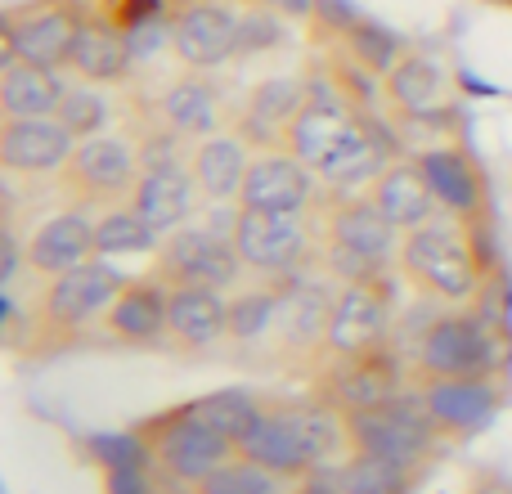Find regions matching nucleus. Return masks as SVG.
<instances>
[{
    "instance_id": "f257e3e1",
    "label": "nucleus",
    "mask_w": 512,
    "mask_h": 494,
    "mask_svg": "<svg viewBox=\"0 0 512 494\" xmlns=\"http://www.w3.org/2000/svg\"><path fill=\"white\" fill-rule=\"evenodd\" d=\"M396 270L405 274V283H414L423 297L441 306H477L486 292V252H481L477 225L441 216L405 234Z\"/></svg>"
},
{
    "instance_id": "f03ea898",
    "label": "nucleus",
    "mask_w": 512,
    "mask_h": 494,
    "mask_svg": "<svg viewBox=\"0 0 512 494\" xmlns=\"http://www.w3.org/2000/svg\"><path fill=\"white\" fill-rule=\"evenodd\" d=\"M400 239L405 234L378 212L369 194H337L319 216V256L324 270L342 283L387 279L400 261Z\"/></svg>"
},
{
    "instance_id": "7ed1b4c3",
    "label": "nucleus",
    "mask_w": 512,
    "mask_h": 494,
    "mask_svg": "<svg viewBox=\"0 0 512 494\" xmlns=\"http://www.w3.org/2000/svg\"><path fill=\"white\" fill-rule=\"evenodd\" d=\"M144 176V158L126 131H104L77 140L68 167L59 171V189L68 207H86V212H108V207L131 203L135 185Z\"/></svg>"
},
{
    "instance_id": "20e7f679",
    "label": "nucleus",
    "mask_w": 512,
    "mask_h": 494,
    "mask_svg": "<svg viewBox=\"0 0 512 494\" xmlns=\"http://www.w3.org/2000/svg\"><path fill=\"white\" fill-rule=\"evenodd\" d=\"M135 432H140L144 450L158 463L162 477L180 481V486H189V490L212 477L221 463L239 459V445H234L230 436H221L216 427H207L189 405L144 418V423H135Z\"/></svg>"
},
{
    "instance_id": "39448f33",
    "label": "nucleus",
    "mask_w": 512,
    "mask_h": 494,
    "mask_svg": "<svg viewBox=\"0 0 512 494\" xmlns=\"http://www.w3.org/2000/svg\"><path fill=\"white\" fill-rule=\"evenodd\" d=\"M499 333L477 306H450L418 337V382L423 378H495Z\"/></svg>"
},
{
    "instance_id": "423d86ee",
    "label": "nucleus",
    "mask_w": 512,
    "mask_h": 494,
    "mask_svg": "<svg viewBox=\"0 0 512 494\" xmlns=\"http://www.w3.org/2000/svg\"><path fill=\"white\" fill-rule=\"evenodd\" d=\"M230 239L239 247L243 270L265 279H292L319 252V216H274V212H234Z\"/></svg>"
},
{
    "instance_id": "0eeeda50",
    "label": "nucleus",
    "mask_w": 512,
    "mask_h": 494,
    "mask_svg": "<svg viewBox=\"0 0 512 494\" xmlns=\"http://www.w3.org/2000/svg\"><path fill=\"white\" fill-rule=\"evenodd\" d=\"M126 288V274L113 261L95 256V261L77 265V270L45 279V292L32 310V333L36 337H72L86 324H95L99 315H108V306L117 301V292Z\"/></svg>"
},
{
    "instance_id": "6e6552de",
    "label": "nucleus",
    "mask_w": 512,
    "mask_h": 494,
    "mask_svg": "<svg viewBox=\"0 0 512 494\" xmlns=\"http://www.w3.org/2000/svg\"><path fill=\"white\" fill-rule=\"evenodd\" d=\"M81 23H86V0H18L0 18V50L5 59L63 72Z\"/></svg>"
},
{
    "instance_id": "1a4fd4ad",
    "label": "nucleus",
    "mask_w": 512,
    "mask_h": 494,
    "mask_svg": "<svg viewBox=\"0 0 512 494\" xmlns=\"http://www.w3.org/2000/svg\"><path fill=\"white\" fill-rule=\"evenodd\" d=\"M153 279H162L167 288L194 283V288L230 292L243 279V261L230 234H216L207 225H185V230L167 234L153 252Z\"/></svg>"
},
{
    "instance_id": "9d476101",
    "label": "nucleus",
    "mask_w": 512,
    "mask_h": 494,
    "mask_svg": "<svg viewBox=\"0 0 512 494\" xmlns=\"http://www.w3.org/2000/svg\"><path fill=\"white\" fill-rule=\"evenodd\" d=\"M243 5L239 0H189L171 18V59L185 72H216L239 59Z\"/></svg>"
},
{
    "instance_id": "9b49d317",
    "label": "nucleus",
    "mask_w": 512,
    "mask_h": 494,
    "mask_svg": "<svg viewBox=\"0 0 512 494\" xmlns=\"http://www.w3.org/2000/svg\"><path fill=\"white\" fill-rule=\"evenodd\" d=\"M351 427V454H373V459L400 463V468H423L436 450V423L423 414V405H382L369 414H346Z\"/></svg>"
},
{
    "instance_id": "f8f14e48",
    "label": "nucleus",
    "mask_w": 512,
    "mask_h": 494,
    "mask_svg": "<svg viewBox=\"0 0 512 494\" xmlns=\"http://www.w3.org/2000/svg\"><path fill=\"white\" fill-rule=\"evenodd\" d=\"M378 99L409 126H441L454 117L450 72L418 45H405V54L391 63V72L378 81Z\"/></svg>"
},
{
    "instance_id": "ddd939ff",
    "label": "nucleus",
    "mask_w": 512,
    "mask_h": 494,
    "mask_svg": "<svg viewBox=\"0 0 512 494\" xmlns=\"http://www.w3.org/2000/svg\"><path fill=\"white\" fill-rule=\"evenodd\" d=\"M391 346V288L387 279L373 283H342L333 297L324 355L328 360H355Z\"/></svg>"
},
{
    "instance_id": "4468645a",
    "label": "nucleus",
    "mask_w": 512,
    "mask_h": 494,
    "mask_svg": "<svg viewBox=\"0 0 512 494\" xmlns=\"http://www.w3.org/2000/svg\"><path fill=\"white\" fill-rule=\"evenodd\" d=\"M306 81H310V95H306V104H301L297 122L288 126V140H283V149L315 171L319 162H324L328 153H333L337 144H342L346 135L355 131V122L364 117V108L355 104V99L346 95V90L337 86L333 77H328V81L306 77Z\"/></svg>"
},
{
    "instance_id": "2eb2a0df",
    "label": "nucleus",
    "mask_w": 512,
    "mask_h": 494,
    "mask_svg": "<svg viewBox=\"0 0 512 494\" xmlns=\"http://www.w3.org/2000/svg\"><path fill=\"white\" fill-rule=\"evenodd\" d=\"M423 167L427 185H432L441 216L463 225H481L490 212V180L481 171V162L472 158L463 144H432V149L414 153Z\"/></svg>"
},
{
    "instance_id": "dca6fc26",
    "label": "nucleus",
    "mask_w": 512,
    "mask_h": 494,
    "mask_svg": "<svg viewBox=\"0 0 512 494\" xmlns=\"http://www.w3.org/2000/svg\"><path fill=\"white\" fill-rule=\"evenodd\" d=\"M319 176L297 162L288 149H261L248 167V180L239 189V212H274V216H301L315 207Z\"/></svg>"
},
{
    "instance_id": "f3484780",
    "label": "nucleus",
    "mask_w": 512,
    "mask_h": 494,
    "mask_svg": "<svg viewBox=\"0 0 512 494\" xmlns=\"http://www.w3.org/2000/svg\"><path fill=\"white\" fill-rule=\"evenodd\" d=\"M306 95H310V81L297 77V72H274V77H261L248 95H243V104L234 108L230 126L252 144L256 153L261 149H283L288 126L297 122Z\"/></svg>"
},
{
    "instance_id": "a211bd4d",
    "label": "nucleus",
    "mask_w": 512,
    "mask_h": 494,
    "mask_svg": "<svg viewBox=\"0 0 512 494\" xmlns=\"http://www.w3.org/2000/svg\"><path fill=\"white\" fill-rule=\"evenodd\" d=\"M153 113L180 135V140L198 144L207 135L225 131L234 122V108H225V90L216 86L212 72H185L180 68L158 95L149 99Z\"/></svg>"
},
{
    "instance_id": "6ab92c4d",
    "label": "nucleus",
    "mask_w": 512,
    "mask_h": 494,
    "mask_svg": "<svg viewBox=\"0 0 512 494\" xmlns=\"http://www.w3.org/2000/svg\"><path fill=\"white\" fill-rule=\"evenodd\" d=\"M72 149L77 135L59 117H0V167L9 176H59Z\"/></svg>"
},
{
    "instance_id": "aec40b11",
    "label": "nucleus",
    "mask_w": 512,
    "mask_h": 494,
    "mask_svg": "<svg viewBox=\"0 0 512 494\" xmlns=\"http://www.w3.org/2000/svg\"><path fill=\"white\" fill-rule=\"evenodd\" d=\"M400 391H405V369L391 355V346L373 355H355V360H333L324 378V400L342 414H369V409L396 405Z\"/></svg>"
},
{
    "instance_id": "412c9836",
    "label": "nucleus",
    "mask_w": 512,
    "mask_h": 494,
    "mask_svg": "<svg viewBox=\"0 0 512 494\" xmlns=\"http://www.w3.org/2000/svg\"><path fill=\"white\" fill-rule=\"evenodd\" d=\"M418 405L441 436H472L490 427L504 396H499L495 378H423Z\"/></svg>"
},
{
    "instance_id": "4be33fe9",
    "label": "nucleus",
    "mask_w": 512,
    "mask_h": 494,
    "mask_svg": "<svg viewBox=\"0 0 512 494\" xmlns=\"http://www.w3.org/2000/svg\"><path fill=\"white\" fill-rule=\"evenodd\" d=\"M95 256V221L86 216V207H63V212L45 216L23 239V265L41 279H59V274L77 270Z\"/></svg>"
},
{
    "instance_id": "5701e85b",
    "label": "nucleus",
    "mask_w": 512,
    "mask_h": 494,
    "mask_svg": "<svg viewBox=\"0 0 512 494\" xmlns=\"http://www.w3.org/2000/svg\"><path fill=\"white\" fill-rule=\"evenodd\" d=\"M68 72L72 81H86V86H104V90H117L135 77V54H131V41L117 32L108 18H99L95 9L86 5V23H81L77 41H72V54H68Z\"/></svg>"
},
{
    "instance_id": "b1692460",
    "label": "nucleus",
    "mask_w": 512,
    "mask_h": 494,
    "mask_svg": "<svg viewBox=\"0 0 512 494\" xmlns=\"http://www.w3.org/2000/svg\"><path fill=\"white\" fill-rule=\"evenodd\" d=\"M198 185H194V171H189V162H167V167H144L140 185H135L131 194V207L144 216V225H149L158 239H167V234L185 230L189 221H194V207H198Z\"/></svg>"
},
{
    "instance_id": "393cba45",
    "label": "nucleus",
    "mask_w": 512,
    "mask_h": 494,
    "mask_svg": "<svg viewBox=\"0 0 512 494\" xmlns=\"http://www.w3.org/2000/svg\"><path fill=\"white\" fill-rule=\"evenodd\" d=\"M369 198L378 203V212L387 216L400 234H414V230H423V225L441 221V203H436L418 158H391L387 167L369 180Z\"/></svg>"
},
{
    "instance_id": "a878e982",
    "label": "nucleus",
    "mask_w": 512,
    "mask_h": 494,
    "mask_svg": "<svg viewBox=\"0 0 512 494\" xmlns=\"http://www.w3.org/2000/svg\"><path fill=\"white\" fill-rule=\"evenodd\" d=\"M333 297L324 283L292 274L279 283V319H274V337L288 351H324L328 319H333Z\"/></svg>"
},
{
    "instance_id": "bb28decb",
    "label": "nucleus",
    "mask_w": 512,
    "mask_h": 494,
    "mask_svg": "<svg viewBox=\"0 0 512 494\" xmlns=\"http://www.w3.org/2000/svg\"><path fill=\"white\" fill-rule=\"evenodd\" d=\"M252 158L256 149L234 126L198 140L194 153H189V171H194V185L203 194V203H239V189L248 180Z\"/></svg>"
},
{
    "instance_id": "cd10ccee",
    "label": "nucleus",
    "mask_w": 512,
    "mask_h": 494,
    "mask_svg": "<svg viewBox=\"0 0 512 494\" xmlns=\"http://www.w3.org/2000/svg\"><path fill=\"white\" fill-rule=\"evenodd\" d=\"M225 333H230V297L221 288H194V283L167 288V337L176 346L203 351Z\"/></svg>"
},
{
    "instance_id": "c85d7f7f",
    "label": "nucleus",
    "mask_w": 512,
    "mask_h": 494,
    "mask_svg": "<svg viewBox=\"0 0 512 494\" xmlns=\"http://www.w3.org/2000/svg\"><path fill=\"white\" fill-rule=\"evenodd\" d=\"M104 328L122 346H158L167 337V283L162 279H126L117 301L108 306Z\"/></svg>"
},
{
    "instance_id": "c756f323",
    "label": "nucleus",
    "mask_w": 512,
    "mask_h": 494,
    "mask_svg": "<svg viewBox=\"0 0 512 494\" xmlns=\"http://www.w3.org/2000/svg\"><path fill=\"white\" fill-rule=\"evenodd\" d=\"M239 459L261 463V468L279 472V477H288V481H301L315 472V463H310L306 445H301L297 427H292L283 405H265L261 418L239 436Z\"/></svg>"
},
{
    "instance_id": "7c9ffc66",
    "label": "nucleus",
    "mask_w": 512,
    "mask_h": 494,
    "mask_svg": "<svg viewBox=\"0 0 512 494\" xmlns=\"http://www.w3.org/2000/svg\"><path fill=\"white\" fill-rule=\"evenodd\" d=\"M68 95L59 68H36L23 59H5L0 68V117H54Z\"/></svg>"
},
{
    "instance_id": "2f4dec72",
    "label": "nucleus",
    "mask_w": 512,
    "mask_h": 494,
    "mask_svg": "<svg viewBox=\"0 0 512 494\" xmlns=\"http://www.w3.org/2000/svg\"><path fill=\"white\" fill-rule=\"evenodd\" d=\"M387 162H391V153H387V144H382V131L369 122V117H360L355 131L315 167V176H319V185L351 194L355 185H364V180L378 176Z\"/></svg>"
},
{
    "instance_id": "473e14b6",
    "label": "nucleus",
    "mask_w": 512,
    "mask_h": 494,
    "mask_svg": "<svg viewBox=\"0 0 512 494\" xmlns=\"http://www.w3.org/2000/svg\"><path fill=\"white\" fill-rule=\"evenodd\" d=\"M297 427L301 445H306L310 463L315 468H337V463L351 459V427H346V414L337 405L319 400H297V405H283Z\"/></svg>"
},
{
    "instance_id": "72a5a7b5",
    "label": "nucleus",
    "mask_w": 512,
    "mask_h": 494,
    "mask_svg": "<svg viewBox=\"0 0 512 494\" xmlns=\"http://www.w3.org/2000/svg\"><path fill=\"white\" fill-rule=\"evenodd\" d=\"M95 247L104 261H113V256H153L162 239L144 225V216L131 203H122L95 216Z\"/></svg>"
},
{
    "instance_id": "f704fd0d",
    "label": "nucleus",
    "mask_w": 512,
    "mask_h": 494,
    "mask_svg": "<svg viewBox=\"0 0 512 494\" xmlns=\"http://www.w3.org/2000/svg\"><path fill=\"white\" fill-rule=\"evenodd\" d=\"M414 468H400V463L373 459V454H351L346 463L333 468V481L346 494H414Z\"/></svg>"
},
{
    "instance_id": "c9c22d12",
    "label": "nucleus",
    "mask_w": 512,
    "mask_h": 494,
    "mask_svg": "<svg viewBox=\"0 0 512 494\" xmlns=\"http://www.w3.org/2000/svg\"><path fill=\"white\" fill-rule=\"evenodd\" d=\"M189 409H194L198 418H203L207 427H216L221 436H230L234 445H239V436L248 432V427L261 418L265 400H256L252 391H239V387H225V391H207V396L189 400Z\"/></svg>"
},
{
    "instance_id": "e433bc0d",
    "label": "nucleus",
    "mask_w": 512,
    "mask_h": 494,
    "mask_svg": "<svg viewBox=\"0 0 512 494\" xmlns=\"http://www.w3.org/2000/svg\"><path fill=\"white\" fill-rule=\"evenodd\" d=\"M274 319H279V283L274 288H243L230 297V342L248 346L261 342L265 333H274Z\"/></svg>"
},
{
    "instance_id": "4c0bfd02",
    "label": "nucleus",
    "mask_w": 512,
    "mask_h": 494,
    "mask_svg": "<svg viewBox=\"0 0 512 494\" xmlns=\"http://www.w3.org/2000/svg\"><path fill=\"white\" fill-rule=\"evenodd\" d=\"M99 18L117 27L122 36H140L153 27H171V18L189 5V0H86Z\"/></svg>"
},
{
    "instance_id": "58836bf2",
    "label": "nucleus",
    "mask_w": 512,
    "mask_h": 494,
    "mask_svg": "<svg viewBox=\"0 0 512 494\" xmlns=\"http://www.w3.org/2000/svg\"><path fill=\"white\" fill-rule=\"evenodd\" d=\"M292 481L279 477V472L261 468L252 459H230L212 472L207 481H198L194 494H288Z\"/></svg>"
},
{
    "instance_id": "ea45409f",
    "label": "nucleus",
    "mask_w": 512,
    "mask_h": 494,
    "mask_svg": "<svg viewBox=\"0 0 512 494\" xmlns=\"http://www.w3.org/2000/svg\"><path fill=\"white\" fill-rule=\"evenodd\" d=\"M108 90L104 86H86V81H68V95L59 104V122L68 126L77 140H90V135H104L108 131Z\"/></svg>"
},
{
    "instance_id": "a19ab883",
    "label": "nucleus",
    "mask_w": 512,
    "mask_h": 494,
    "mask_svg": "<svg viewBox=\"0 0 512 494\" xmlns=\"http://www.w3.org/2000/svg\"><path fill=\"white\" fill-rule=\"evenodd\" d=\"M171 490H189V486L162 477L153 459H131L117 463V468H104V494H171Z\"/></svg>"
},
{
    "instance_id": "79ce46f5",
    "label": "nucleus",
    "mask_w": 512,
    "mask_h": 494,
    "mask_svg": "<svg viewBox=\"0 0 512 494\" xmlns=\"http://www.w3.org/2000/svg\"><path fill=\"white\" fill-rule=\"evenodd\" d=\"M283 14L265 5H243V32H239V59H261V54L283 45Z\"/></svg>"
},
{
    "instance_id": "37998d69",
    "label": "nucleus",
    "mask_w": 512,
    "mask_h": 494,
    "mask_svg": "<svg viewBox=\"0 0 512 494\" xmlns=\"http://www.w3.org/2000/svg\"><path fill=\"white\" fill-rule=\"evenodd\" d=\"M288 494H346V490L337 486L333 477H315V472H310V477L292 481V490H288Z\"/></svg>"
},
{
    "instance_id": "c03bdc74",
    "label": "nucleus",
    "mask_w": 512,
    "mask_h": 494,
    "mask_svg": "<svg viewBox=\"0 0 512 494\" xmlns=\"http://www.w3.org/2000/svg\"><path fill=\"white\" fill-rule=\"evenodd\" d=\"M468 494H512V481H504V477H481Z\"/></svg>"
},
{
    "instance_id": "a18cd8bd",
    "label": "nucleus",
    "mask_w": 512,
    "mask_h": 494,
    "mask_svg": "<svg viewBox=\"0 0 512 494\" xmlns=\"http://www.w3.org/2000/svg\"><path fill=\"white\" fill-rule=\"evenodd\" d=\"M490 5H499V9H508V14H512V0H490Z\"/></svg>"
}]
</instances>
